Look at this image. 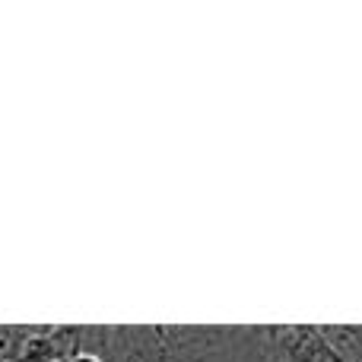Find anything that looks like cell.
I'll return each instance as SVG.
<instances>
[{
    "label": "cell",
    "mask_w": 362,
    "mask_h": 362,
    "mask_svg": "<svg viewBox=\"0 0 362 362\" xmlns=\"http://www.w3.org/2000/svg\"><path fill=\"white\" fill-rule=\"evenodd\" d=\"M270 340L280 362H344L325 337L321 325H286L270 327Z\"/></svg>",
    "instance_id": "6da1fadb"
},
{
    "label": "cell",
    "mask_w": 362,
    "mask_h": 362,
    "mask_svg": "<svg viewBox=\"0 0 362 362\" xmlns=\"http://www.w3.org/2000/svg\"><path fill=\"white\" fill-rule=\"evenodd\" d=\"M213 362H280L270 327H226Z\"/></svg>",
    "instance_id": "7a4b0ae2"
},
{
    "label": "cell",
    "mask_w": 362,
    "mask_h": 362,
    "mask_svg": "<svg viewBox=\"0 0 362 362\" xmlns=\"http://www.w3.org/2000/svg\"><path fill=\"white\" fill-rule=\"evenodd\" d=\"M325 337L331 340V346L340 353L344 362H362V327H346V325H337V327H321Z\"/></svg>",
    "instance_id": "3957f363"
}]
</instances>
